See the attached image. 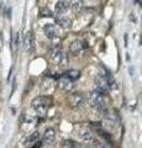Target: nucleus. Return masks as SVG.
<instances>
[{
    "label": "nucleus",
    "instance_id": "obj_1",
    "mask_svg": "<svg viewBox=\"0 0 142 148\" xmlns=\"http://www.w3.org/2000/svg\"><path fill=\"white\" fill-rule=\"evenodd\" d=\"M88 105L91 109L99 111V112H106V106H105V95L98 90H93L88 94Z\"/></svg>",
    "mask_w": 142,
    "mask_h": 148
},
{
    "label": "nucleus",
    "instance_id": "obj_2",
    "mask_svg": "<svg viewBox=\"0 0 142 148\" xmlns=\"http://www.w3.org/2000/svg\"><path fill=\"white\" fill-rule=\"evenodd\" d=\"M31 106L38 115H45L51 106V99L47 96H37L31 101Z\"/></svg>",
    "mask_w": 142,
    "mask_h": 148
},
{
    "label": "nucleus",
    "instance_id": "obj_3",
    "mask_svg": "<svg viewBox=\"0 0 142 148\" xmlns=\"http://www.w3.org/2000/svg\"><path fill=\"white\" fill-rule=\"evenodd\" d=\"M49 57H51L52 62L56 63L57 66H66L68 63L67 54L64 53V51L61 47H58V46H54V47L51 48V51H49Z\"/></svg>",
    "mask_w": 142,
    "mask_h": 148
},
{
    "label": "nucleus",
    "instance_id": "obj_4",
    "mask_svg": "<svg viewBox=\"0 0 142 148\" xmlns=\"http://www.w3.org/2000/svg\"><path fill=\"white\" fill-rule=\"evenodd\" d=\"M108 75H109V73H98L97 77H95V80H94V83H95V90L100 91L104 95H106V92L110 90Z\"/></svg>",
    "mask_w": 142,
    "mask_h": 148
},
{
    "label": "nucleus",
    "instance_id": "obj_5",
    "mask_svg": "<svg viewBox=\"0 0 142 148\" xmlns=\"http://www.w3.org/2000/svg\"><path fill=\"white\" fill-rule=\"evenodd\" d=\"M43 34L48 40L54 41L61 37V30H59L58 26L53 25V24H46L43 26Z\"/></svg>",
    "mask_w": 142,
    "mask_h": 148
},
{
    "label": "nucleus",
    "instance_id": "obj_6",
    "mask_svg": "<svg viewBox=\"0 0 142 148\" xmlns=\"http://www.w3.org/2000/svg\"><path fill=\"white\" fill-rule=\"evenodd\" d=\"M77 136H78V138H79V141L84 142V143H91V142H94L93 132H91L90 128L86 127V126L78 127V130H77Z\"/></svg>",
    "mask_w": 142,
    "mask_h": 148
},
{
    "label": "nucleus",
    "instance_id": "obj_7",
    "mask_svg": "<svg viewBox=\"0 0 142 148\" xmlns=\"http://www.w3.org/2000/svg\"><path fill=\"white\" fill-rule=\"evenodd\" d=\"M25 148H40L41 142H40V135L38 132H34L30 136H27L24 141Z\"/></svg>",
    "mask_w": 142,
    "mask_h": 148
},
{
    "label": "nucleus",
    "instance_id": "obj_8",
    "mask_svg": "<svg viewBox=\"0 0 142 148\" xmlns=\"http://www.w3.org/2000/svg\"><path fill=\"white\" fill-rule=\"evenodd\" d=\"M68 103H69V106L72 109H79L83 106L84 104V96L80 94V92H74V94L69 95V98H68Z\"/></svg>",
    "mask_w": 142,
    "mask_h": 148
},
{
    "label": "nucleus",
    "instance_id": "obj_9",
    "mask_svg": "<svg viewBox=\"0 0 142 148\" xmlns=\"http://www.w3.org/2000/svg\"><path fill=\"white\" fill-rule=\"evenodd\" d=\"M57 86L61 89L62 91H66V92H69L74 89V84H73V80L69 79L67 75H63L58 79L57 82Z\"/></svg>",
    "mask_w": 142,
    "mask_h": 148
},
{
    "label": "nucleus",
    "instance_id": "obj_10",
    "mask_svg": "<svg viewBox=\"0 0 142 148\" xmlns=\"http://www.w3.org/2000/svg\"><path fill=\"white\" fill-rule=\"evenodd\" d=\"M69 52H71V54L74 56V57H80V56H83V53L85 52V46L79 40L73 41L69 46Z\"/></svg>",
    "mask_w": 142,
    "mask_h": 148
},
{
    "label": "nucleus",
    "instance_id": "obj_11",
    "mask_svg": "<svg viewBox=\"0 0 142 148\" xmlns=\"http://www.w3.org/2000/svg\"><path fill=\"white\" fill-rule=\"evenodd\" d=\"M56 24L58 27H61V29L67 30L72 26V18L68 15H57L56 16Z\"/></svg>",
    "mask_w": 142,
    "mask_h": 148
},
{
    "label": "nucleus",
    "instance_id": "obj_12",
    "mask_svg": "<svg viewBox=\"0 0 142 148\" xmlns=\"http://www.w3.org/2000/svg\"><path fill=\"white\" fill-rule=\"evenodd\" d=\"M68 4L66 1H62V0H59V1L56 3V5H54V12H56V15H67V11H68Z\"/></svg>",
    "mask_w": 142,
    "mask_h": 148
},
{
    "label": "nucleus",
    "instance_id": "obj_13",
    "mask_svg": "<svg viewBox=\"0 0 142 148\" xmlns=\"http://www.w3.org/2000/svg\"><path fill=\"white\" fill-rule=\"evenodd\" d=\"M54 137H56V133H54L53 128H47L43 132V137H42V143L45 145H51L54 141Z\"/></svg>",
    "mask_w": 142,
    "mask_h": 148
},
{
    "label": "nucleus",
    "instance_id": "obj_14",
    "mask_svg": "<svg viewBox=\"0 0 142 148\" xmlns=\"http://www.w3.org/2000/svg\"><path fill=\"white\" fill-rule=\"evenodd\" d=\"M67 4H68V8L74 14H79L82 11V9H83V4H82L80 0H68Z\"/></svg>",
    "mask_w": 142,
    "mask_h": 148
},
{
    "label": "nucleus",
    "instance_id": "obj_15",
    "mask_svg": "<svg viewBox=\"0 0 142 148\" xmlns=\"http://www.w3.org/2000/svg\"><path fill=\"white\" fill-rule=\"evenodd\" d=\"M32 46H34V40H32V34L29 31L26 32V35L24 37V48L27 52H31L32 51Z\"/></svg>",
    "mask_w": 142,
    "mask_h": 148
},
{
    "label": "nucleus",
    "instance_id": "obj_16",
    "mask_svg": "<svg viewBox=\"0 0 142 148\" xmlns=\"http://www.w3.org/2000/svg\"><path fill=\"white\" fill-rule=\"evenodd\" d=\"M41 88H42V91L43 92H51L53 90V88H54V84H53V80L51 79V78H45L43 82H42V85H41Z\"/></svg>",
    "mask_w": 142,
    "mask_h": 148
},
{
    "label": "nucleus",
    "instance_id": "obj_17",
    "mask_svg": "<svg viewBox=\"0 0 142 148\" xmlns=\"http://www.w3.org/2000/svg\"><path fill=\"white\" fill-rule=\"evenodd\" d=\"M64 75H67L69 79H72L73 82L74 80H78L80 78V72L77 71V69H69V71H67Z\"/></svg>",
    "mask_w": 142,
    "mask_h": 148
},
{
    "label": "nucleus",
    "instance_id": "obj_18",
    "mask_svg": "<svg viewBox=\"0 0 142 148\" xmlns=\"http://www.w3.org/2000/svg\"><path fill=\"white\" fill-rule=\"evenodd\" d=\"M40 15L42 17H53V12L49 10L47 6H45V8L40 9Z\"/></svg>",
    "mask_w": 142,
    "mask_h": 148
},
{
    "label": "nucleus",
    "instance_id": "obj_19",
    "mask_svg": "<svg viewBox=\"0 0 142 148\" xmlns=\"http://www.w3.org/2000/svg\"><path fill=\"white\" fill-rule=\"evenodd\" d=\"M95 148H110V146L108 145L106 142H103V141H97L94 145Z\"/></svg>",
    "mask_w": 142,
    "mask_h": 148
},
{
    "label": "nucleus",
    "instance_id": "obj_20",
    "mask_svg": "<svg viewBox=\"0 0 142 148\" xmlns=\"http://www.w3.org/2000/svg\"><path fill=\"white\" fill-rule=\"evenodd\" d=\"M19 38H20L19 32H16L15 36H14V41H12V47L15 49H17V47H19Z\"/></svg>",
    "mask_w": 142,
    "mask_h": 148
},
{
    "label": "nucleus",
    "instance_id": "obj_21",
    "mask_svg": "<svg viewBox=\"0 0 142 148\" xmlns=\"http://www.w3.org/2000/svg\"><path fill=\"white\" fill-rule=\"evenodd\" d=\"M15 86H16V80L14 79V82H12V89H11V94H14V91H15Z\"/></svg>",
    "mask_w": 142,
    "mask_h": 148
},
{
    "label": "nucleus",
    "instance_id": "obj_22",
    "mask_svg": "<svg viewBox=\"0 0 142 148\" xmlns=\"http://www.w3.org/2000/svg\"><path fill=\"white\" fill-rule=\"evenodd\" d=\"M3 8H4V4H3V1H1V0H0V12H1Z\"/></svg>",
    "mask_w": 142,
    "mask_h": 148
},
{
    "label": "nucleus",
    "instance_id": "obj_23",
    "mask_svg": "<svg viewBox=\"0 0 142 148\" xmlns=\"http://www.w3.org/2000/svg\"><path fill=\"white\" fill-rule=\"evenodd\" d=\"M123 40H125V46H127V35H125V37H123Z\"/></svg>",
    "mask_w": 142,
    "mask_h": 148
},
{
    "label": "nucleus",
    "instance_id": "obj_24",
    "mask_svg": "<svg viewBox=\"0 0 142 148\" xmlns=\"http://www.w3.org/2000/svg\"><path fill=\"white\" fill-rule=\"evenodd\" d=\"M67 148H73V147H67Z\"/></svg>",
    "mask_w": 142,
    "mask_h": 148
}]
</instances>
